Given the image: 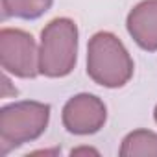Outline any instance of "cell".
<instances>
[{
	"mask_svg": "<svg viewBox=\"0 0 157 157\" xmlns=\"http://www.w3.org/2000/svg\"><path fill=\"white\" fill-rule=\"evenodd\" d=\"M135 63L124 43L111 32H96L87 44V74L100 87L120 89L133 78Z\"/></svg>",
	"mask_w": 157,
	"mask_h": 157,
	"instance_id": "cell-1",
	"label": "cell"
},
{
	"mask_svg": "<svg viewBox=\"0 0 157 157\" xmlns=\"http://www.w3.org/2000/svg\"><path fill=\"white\" fill-rule=\"evenodd\" d=\"M78 24L68 17L52 19L39 39V72L46 78H65L78 63Z\"/></svg>",
	"mask_w": 157,
	"mask_h": 157,
	"instance_id": "cell-2",
	"label": "cell"
},
{
	"mask_svg": "<svg viewBox=\"0 0 157 157\" xmlns=\"http://www.w3.org/2000/svg\"><path fill=\"white\" fill-rule=\"evenodd\" d=\"M50 105L35 100L6 104L0 109V153L37 140L48 128Z\"/></svg>",
	"mask_w": 157,
	"mask_h": 157,
	"instance_id": "cell-3",
	"label": "cell"
},
{
	"mask_svg": "<svg viewBox=\"0 0 157 157\" xmlns=\"http://www.w3.org/2000/svg\"><path fill=\"white\" fill-rule=\"evenodd\" d=\"M0 63L4 72L32 80L39 76V44L33 35L21 28L0 30Z\"/></svg>",
	"mask_w": 157,
	"mask_h": 157,
	"instance_id": "cell-4",
	"label": "cell"
},
{
	"mask_svg": "<svg viewBox=\"0 0 157 157\" xmlns=\"http://www.w3.org/2000/svg\"><path fill=\"white\" fill-rule=\"evenodd\" d=\"M63 128L72 135L98 133L107 122V107L104 100L91 93H80L67 100L61 111Z\"/></svg>",
	"mask_w": 157,
	"mask_h": 157,
	"instance_id": "cell-5",
	"label": "cell"
},
{
	"mask_svg": "<svg viewBox=\"0 0 157 157\" xmlns=\"http://www.w3.org/2000/svg\"><path fill=\"white\" fill-rule=\"evenodd\" d=\"M129 37L146 52H157V0H142L126 19Z\"/></svg>",
	"mask_w": 157,
	"mask_h": 157,
	"instance_id": "cell-6",
	"label": "cell"
},
{
	"mask_svg": "<svg viewBox=\"0 0 157 157\" xmlns=\"http://www.w3.org/2000/svg\"><path fill=\"white\" fill-rule=\"evenodd\" d=\"M122 157H157V133L146 128L129 131L118 148Z\"/></svg>",
	"mask_w": 157,
	"mask_h": 157,
	"instance_id": "cell-7",
	"label": "cell"
},
{
	"mask_svg": "<svg viewBox=\"0 0 157 157\" xmlns=\"http://www.w3.org/2000/svg\"><path fill=\"white\" fill-rule=\"evenodd\" d=\"M54 4V0H2V13L6 19L35 21L43 17Z\"/></svg>",
	"mask_w": 157,
	"mask_h": 157,
	"instance_id": "cell-8",
	"label": "cell"
},
{
	"mask_svg": "<svg viewBox=\"0 0 157 157\" xmlns=\"http://www.w3.org/2000/svg\"><path fill=\"white\" fill-rule=\"evenodd\" d=\"M15 96H17V89L11 85L8 72H4V76H2V98H15Z\"/></svg>",
	"mask_w": 157,
	"mask_h": 157,
	"instance_id": "cell-9",
	"label": "cell"
},
{
	"mask_svg": "<svg viewBox=\"0 0 157 157\" xmlns=\"http://www.w3.org/2000/svg\"><path fill=\"white\" fill-rule=\"evenodd\" d=\"M70 157H78V155H94V157H98L100 155V151L96 150V148H91V146H78V148H72L70 150V153H68Z\"/></svg>",
	"mask_w": 157,
	"mask_h": 157,
	"instance_id": "cell-10",
	"label": "cell"
},
{
	"mask_svg": "<svg viewBox=\"0 0 157 157\" xmlns=\"http://www.w3.org/2000/svg\"><path fill=\"white\" fill-rule=\"evenodd\" d=\"M61 150L59 148H54V150H35V151H30L28 155H59Z\"/></svg>",
	"mask_w": 157,
	"mask_h": 157,
	"instance_id": "cell-11",
	"label": "cell"
},
{
	"mask_svg": "<svg viewBox=\"0 0 157 157\" xmlns=\"http://www.w3.org/2000/svg\"><path fill=\"white\" fill-rule=\"evenodd\" d=\"M153 118H155V122H157V105H155V109H153Z\"/></svg>",
	"mask_w": 157,
	"mask_h": 157,
	"instance_id": "cell-12",
	"label": "cell"
}]
</instances>
